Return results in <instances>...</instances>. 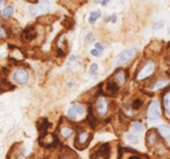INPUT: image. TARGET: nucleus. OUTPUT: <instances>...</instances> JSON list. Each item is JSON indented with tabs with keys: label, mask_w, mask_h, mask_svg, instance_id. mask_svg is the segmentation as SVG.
Returning <instances> with one entry per match:
<instances>
[{
	"label": "nucleus",
	"mask_w": 170,
	"mask_h": 159,
	"mask_svg": "<svg viewBox=\"0 0 170 159\" xmlns=\"http://www.w3.org/2000/svg\"><path fill=\"white\" fill-rule=\"evenodd\" d=\"M90 53H92L94 57H99V55L102 54V52H101V51H99L97 49H93L92 51H90Z\"/></svg>",
	"instance_id": "nucleus-23"
},
{
	"label": "nucleus",
	"mask_w": 170,
	"mask_h": 159,
	"mask_svg": "<svg viewBox=\"0 0 170 159\" xmlns=\"http://www.w3.org/2000/svg\"><path fill=\"white\" fill-rule=\"evenodd\" d=\"M126 138L130 141V142H133V143H137L138 142V138L134 135H131V134H127L126 135Z\"/></svg>",
	"instance_id": "nucleus-21"
},
{
	"label": "nucleus",
	"mask_w": 170,
	"mask_h": 159,
	"mask_svg": "<svg viewBox=\"0 0 170 159\" xmlns=\"http://www.w3.org/2000/svg\"><path fill=\"white\" fill-rule=\"evenodd\" d=\"M162 27H163V21H161L156 26H154V29H159V28H162Z\"/></svg>",
	"instance_id": "nucleus-25"
},
{
	"label": "nucleus",
	"mask_w": 170,
	"mask_h": 159,
	"mask_svg": "<svg viewBox=\"0 0 170 159\" xmlns=\"http://www.w3.org/2000/svg\"><path fill=\"white\" fill-rule=\"evenodd\" d=\"M24 37H26L27 40H33L36 37V33H35V30H34L33 28H29V29H27L24 31Z\"/></svg>",
	"instance_id": "nucleus-9"
},
{
	"label": "nucleus",
	"mask_w": 170,
	"mask_h": 159,
	"mask_svg": "<svg viewBox=\"0 0 170 159\" xmlns=\"http://www.w3.org/2000/svg\"><path fill=\"white\" fill-rule=\"evenodd\" d=\"M165 109L167 111V113L170 114V92L167 93L165 97Z\"/></svg>",
	"instance_id": "nucleus-14"
},
{
	"label": "nucleus",
	"mask_w": 170,
	"mask_h": 159,
	"mask_svg": "<svg viewBox=\"0 0 170 159\" xmlns=\"http://www.w3.org/2000/svg\"><path fill=\"white\" fill-rule=\"evenodd\" d=\"M136 51H137V47H131V49H127V50H125V51H123V53L118 57L117 65L121 66V65H125V64H127V62L132 59V57L134 55Z\"/></svg>",
	"instance_id": "nucleus-2"
},
{
	"label": "nucleus",
	"mask_w": 170,
	"mask_h": 159,
	"mask_svg": "<svg viewBox=\"0 0 170 159\" xmlns=\"http://www.w3.org/2000/svg\"><path fill=\"white\" fill-rule=\"evenodd\" d=\"M88 121H89V125L95 128L96 127V123H97V120L95 119V116L92 113V109H89V114H88Z\"/></svg>",
	"instance_id": "nucleus-12"
},
{
	"label": "nucleus",
	"mask_w": 170,
	"mask_h": 159,
	"mask_svg": "<svg viewBox=\"0 0 170 159\" xmlns=\"http://www.w3.org/2000/svg\"><path fill=\"white\" fill-rule=\"evenodd\" d=\"M116 77L118 78V81L121 83H125V75H124V73H123V71H118L117 73H116Z\"/></svg>",
	"instance_id": "nucleus-17"
},
{
	"label": "nucleus",
	"mask_w": 170,
	"mask_h": 159,
	"mask_svg": "<svg viewBox=\"0 0 170 159\" xmlns=\"http://www.w3.org/2000/svg\"><path fill=\"white\" fill-rule=\"evenodd\" d=\"M97 73V65L96 64H93L92 66H90V74L94 75V74H96Z\"/></svg>",
	"instance_id": "nucleus-22"
},
{
	"label": "nucleus",
	"mask_w": 170,
	"mask_h": 159,
	"mask_svg": "<svg viewBox=\"0 0 170 159\" xmlns=\"http://www.w3.org/2000/svg\"><path fill=\"white\" fill-rule=\"evenodd\" d=\"M167 84H169V80H162V81H159V82L155 83V85H154V89H160L162 88V87H165Z\"/></svg>",
	"instance_id": "nucleus-16"
},
{
	"label": "nucleus",
	"mask_w": 170,
	"mask_h": 159,
	"mask_svg": "<svg viewBox=\"0 0 170 159\" xmlns=\"http://www.w3.org/2000/svg\"><path fill=\"white\" fill-rule=\"evenodd\" d=\"M159 133L161 136L169 138L170 137V126H161L159 127Z\"/></svg>",
	"instance_id": "nucleus-8"
},
{
	"label": "nucleus",
	"mask_w": 170,
	"mask_h": 159,
	"mask_svg": "<svg viewBox=\"0 0 170 159\" xmlns=\"http://www.w3.org/2000/svg\"><path fill=\"white\" fill-rule=\"evenodd\" d=\"M147 116L149 120H157L160 119V107L157 100H153L148 106L147 111Z\"/></svg>",
	"instance_id": "nucleus-3"
},
{
	"label": "nucleus",
	"mask_w": 170,
	"mask_h": 159,
	"mask_svg": "<svg viewBox=\"0 0 170 159\" xmlns=\"http://www.w3.org/2000/svg\"><path fill=\"white\" fill-rule=\"evenodd\" d=\"M155 142H156V136H155L154 132H150L148 135V143L150 144V145H153Z\"/></svg>",
	"instance_id": "nucleus-19"
},
{
	"label": "nucleus",
	"mask_w": 170,
	"mask_h": 159,
	"mask_svg": "<svg viewBox=\"0 0 170 159\" xmlns=\"http://www.w3.org/2000/svg\"><path fill=\"white\" fill-rule=\"evenodd\" d=\"M118 89H119L118 88V84H117L116 82H109L108 84H107V90H108L111 95L117 92V91H118Z\"/></svg>",
	"instance_id": "nucleus-10"
},
{
	"label": "nucleus",
	"mask_w": 170,
	"mask_h": 159,
	"mask_svg": "<svg viewBox=\"0 0 170 159\" xmlns=\"http://www.w3.org/2000/svg\"><path fill=\"white\" fill-rule=\"evenodd\" d=\"M132 129H133L134 132L141 133L143 130V126L141 123H139V122H134V123L132 125Z\"/></svg>",
	"instance_id": "nucleus-15"
},
{
	"label": "nucleus",
	"mask_w": 170,
	"mask_h": 159,
	"mask_svg": "<svg viewBox=\"0 0 170 159\" xmlns=\"http://www.w3.org/2000/svg\"><path fill=\"white\" fill-rule=\"evenodd\" d=\"M85 113V109H83L82 105L75 104L72 106V109L67 112V116L72 119V120H75L79 115H82Z\"/></svg>",
	"instance_id": "nucleus-4"
},
{
	"label": "nucleus",
	"mask_w": 170,
	"mask_h": 159,
	"mask_svg": "<svg viewBox=\"0 0 170 159\" xmlns=\"http://www.w3.org/2000/svg\"><path fill=\"white\" fill-rule=\"evenodd\" d=\"M73 130H72L71 128H68V127H64V128H61V135L64 137H68L71 135Z\"/></svg>",
	"instance_id": "nucleus-18"
},
{
	"label": "nucleus",
	"mask_w": 170,
	"mask_h": 159,
	"mask_svg": "<svg viewBox=\"0 0 170 159\" xmlns=\"http://www.w3.org/2000/svg\"><path fill=\"white\" fill-rule=\"evenodd\" d=\"M141 105H143V102H141L140 99H136V100L133 102V104H132V107H133L134 110H138V109H139Z\"/></svg>",
	"instance_id": "nucleus-20"
},
{
	"label": "nucleus",
	"mask_w": 170,
	"mask_h": 159,
	"mask_svg": "<svg viewBox=\"0 0 170 159\" xmlns=\"http://www.w3.org/2000/svg\"><path fill=\"white\" fill-rule=\"evenodd\" d=\"M154 69H155V65H154L153 61H148L145 64V66L139 71L137 75V80L138 81H143L145 78L149 77L152 74L154 73Z\"/></svg>",
	"instance_id": "nucleus-1"
},
{
	"label": "nucleus",
	"mask_w": 170,
	"mask_h": 159,
	"mask_svg": "<svg viewBox=\"0 0 170 159\" xmlns=\"http://www.w3.org/2000/svg\"><path fill=\"white\" fill-rule=\"evenodd\" d=\"M89 138H90V136H89V134L86 132H83V133H80L79 135H78V138L75 140V142L78 143H80V144H86L87 145V142L89 141Z\"/></svg>",
	"instance_id": "nucleus-7"
},
{
	"label": "nucleus",
	"mask_w": 170,
	"mask_h": 159,
	"mask_svg": "<svg viewBox=\"0 0 170 159\" xmlns=\"http://www.w3.org/2000/svg\"><path fill=\"white\" fill-rule=\"evenodd\" d=\"M13 77H14V81L17 82L19 84H24V83L28 82V77H29V75H28L27 71H24V69H19V71H16L14 73Z\"/></svg>",
	"instance_id": "nucleus-5"
},
{
	"label": "nucleus",
	"mask_w": 170,
	"mask_h": 159,
	"mask_svg": "<svg viewBox=\"0 0 170 159\" xmlns=\"http://www.w3.org/2000/svg\"><path fill=\"white\" fill-rule=\"evenodd\" d=\"M116 19H117V17H116L115 15H114V16L111 17V21H112V22H115V21H116Z\"/></svg>",
	"instance_id": "nucleus-28"
},
{
	"label": "nucleus",
	"mask_w": 170,
	"mask_h": 159,
	"mask_svg": "<svg viewBox=\"0 0 170 159\" xmlns=\"http://www.w3.org/2000/svg\"><path fill=\"white\" fill-rule=\"evenodd\" d=\"M99 16H101V12L99 11H94V12L90 13V15H89V19H88V20H89V22L90 23H94Z\"/></svg>",
	"instance_id": "nucleus-11"
},
{
	"label": "nucleus",
	"mask_w": 170,
	"mask_h": 159,
	"mask_svg": "<svg viewBox=\"0 0 170 159\" xmlns=\"http://www.w3.org/2000/svg\"><path fill=\"white\" fill-rule=\"evenodd\" d=\"M95 49H97L99 51H101V52H102V51L104 50V46H103L102 44H99V43H96V44H95Z\"/></svg>",
	"instance_id": "nucleus-24"
},
{
	"label": "nucleus",
	"mask_w": 170,
	"mask_h": 159,
	"mask_svg": "<svg viewBox=\"0 0 170 159\" xmlns=\"http://www.w3.org/2000/svg\"><path fill=\"white\" fill-rule=\"evenodd\" d=\"M0 36H1V37H4V36H5V33H4V30H2L1 28H0Z\"/></svg>",
	"instance_id": "nucleus-27"
},
{
	"label": "nucleus",
	"mask_w": 170,
	"mask_h": 159,
	"mask_svg": "<svg viewBox=\"0 0 170 159\" xmlns=\"http://www.w3.org/2000/svg\"><path fill=\"white\" fill-rule=\"evenodd\" d=\"M13 7L12 6H7L5 9L2 11V16L4 17H11L12 16V14H13Z\"/></svg>",
	"instance_id": "nucleus-13"
},
{
	"label": "nucleus",
	"mask_w": 170,
	"mask_h": 159,
	"mask_svg": "<svg viewBox=\"0 0 170 159\" xmlns=\"http://www.w3.org/2000/svg\"><path fill=\"white\" fill-rule=\"evenodd\" d=\"M130 159H141V158H140L139 156H131V157H130Z\"/></svg>",
	"instance_id": "nucleus-26"
},
{
	"label": "nucleus",
	"mask_w": 170,
	"mask_h": 159,
	"mask_svg": "<svg viewBox=\"0 0 170 159\" xmlns=\"http://www.w3.org/2000/svg\"><path fill=\"white\" fill-rule=\"evenodd\" d=\"M96 110H97V112L101 115H104L107 113V111H108V104H107L104 98H101L97 100V103H96Z\"/></svg>",
	"instance_id": "nucleus-6"
}]
</instances>
